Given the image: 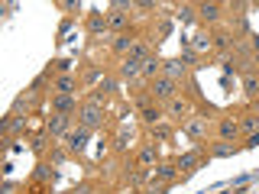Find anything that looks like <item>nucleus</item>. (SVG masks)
<instances>
[{
    "label": "nucleus",
    "instance_id": "nucleus-26",
    "mask_svg": "<svg viewBox=\"0 0 259 194\" xmlns=\"http://www.w3.org/2000/svg\"><path fill=\"white\" fill-rule=\"evenodd\" d=\"M233 152H240L237 142H217V146H210V149H207V156L210 159H227V156H233Z\"/></svg>",
    "mask_w": 259,
    "mask_h": 194
},
{
    "label": "nucleus",
    "instance_id": "nucleus-34",
    "mask_svg": "<svg viewBox=\"0 0 259 194\" xmlns=\"http://www.w3.org/2000/svg\"><path fill=\"white\" fill-rule=\"evenodd\" d=\"M178 59H182L185 65H188V68H194V62H198V59H194V52H191V48H185V52L178 55Z\"/></svg>",
    "mask_w": 259,
    "mask_h": 194
},
{
    "label": "nucleus",
    "instance_id": "nucleus-21",
    "mask_svg": "<svg viewBox=\"0 0 259 194\" xmlns=\"http://www.w3.org/2000/svg\"><path fill=\"white\" fill-rule=\"evenodd\" d=\"M107 23H110V29L117 32V36H120V32H130V16L120 13V10H110L107 13Z\"/></svg>",
    "mask_w": 259,
    "mask_h": 194
},
{
    "label": "nucleus",
    "instance_id": "nucleus-6",
    "mask_svg": "<svg viewBox=\"0 0 259 194\" xmlns=\"http://www.w3.org/2000/svg\"><path fill=\"white\" fill-rule=\"evenodd\" d=\"M162 75H165V78H172V81H178V84H182V81H188L191 68H188V65H185L182 59H168V62H162Z\"/></svg>",
    "mask_w": 259,
    "mask_h": 194
},
{
    "label": "nucleus",
    "instance_id": "nucleus-38",
    "mask_svg": "<svg viewBox=\"0 0 259 194\" xmlns=\"http://www.w3.org/2000/svg\"><path fill=\"white\" fill-rule=\"evenodd\" d=\"M246 146H259V133H253V136H246Z\"/></svg>",
    "mask_w": 259,
    "mask_h": 194
},
{
    "label": "nucleus",
    "instance_id": "nucleus-7",
    "mask_svg": "<svg viewBox=\"0 0 259 194\" xmlns=\"http://www.w3.org/2000/svg\"><path fill=\"white\" fill-rule=\"evenodd\" d=\"M191 101H185V97H175V101H168L165 104V113L168 117H175V120H182V123H188L191 120Z\"/></svg>",
    "mask_w": 259,
    "mask_h": 194
},
{
    "label": "nucleus",
    "instance_id": "nucleus-31",
    "mask_svg": "<svg viewBox=\"0 0 259 194\" xmlns=\"http://www.w3.org/2000/svg\"><path fill=\"white\" fill-rule=\"evenodd\" d=\"M178 20H182V23H194V20H198V16H194V7H188V4L178 7Z\"/></svg>",
    "mask_w": 259,
    "mask_h": 194
},
{
    "label": "nucleus",
    "instance_id": "nucleus-37",
    "mask_svg": "<svg viewBox=\"0 0 259 194\" xmlns=\"http://www.w3.org/2000/svg\"><path fill=\"white\" fill-rule=\"evenodd\" d=\"M88 191H91V184H78V188L71 191V194H88Z\"/></svg>",
    "mask_w": 259,
    "mask_h": 194
},
{
    "label": "nucleus",
    "instance_id": "nucleus-10",
    "mask_svg": "<svg viewBox=\"0 0 259 194\" xmlns=\"http://www.w3.org/2000/svg\"><path fill=\"white\" fill-rule=\"evenodd\" d=\"M136 162H140V168H156L159 165V146L156 142L143 146V149L136 152Z\"/></svg>",
    "mask_w": 259,
    "mask_h": 194
},
{
    "label": "nucleus",
    "instance_id": "nucleus-20",
    "mask_svg": "<svg viewBox=\"0 0 259 194\" xmlns=\"http://www.w3.org/2000/svg\"><path fill=\"white\" fill-rule=\"evenodd\" d=\"M136 45V36L133 32H120V36H113V52L117 55H130V48Z\"/></svg>",
    "mask_w": 259,
    "mask_h": 194
},
{
    "label": "nucleus",
    "instance_id": "nucleus-32",
    "mask_svg": "<svg viewBox=\"0 0 259 194\" xmlns=\"http://www.w3.org/2000/svg\"><path fill=\"white\" fill-rule=\"evenodd\" d=\"M126 181H130V184H143V181H146V172H143V168H136V172H126Z\"/></svg>",
    "mask_w": 259,
    "mask_h": 194
},
{
    "label": "nucleus",
    "instance_id": "nucleus-4",
    "mask_svg": "<svg viewBox=\"0 0 259 194\" xmlns=\"http://www.w3.org/2000/svg\"><path fill=\"white\" fill-rule=\"evenodd\" d=\"M88 142H91V129H84V126L71 129V133L65 136V149H68L71 156H81V152L88 149Z\"/></svg>",
    "mask_w": 259,
    "mask_h": 194
},
{
    "label": "nucleus",
    "instance_id": "nucleus-9",
    "mask_svg": "<svg viewBox=\"0 0 259 194\" xmlns=\"http://www.w3.org/2000/svg\"><path fill=\"white\" fill-rule=\"evenodd\" d=\"M32 104H36V91H29V94H20V97L13 101L10 113H13V117H20V120H26V117H29V110H32Z\"/></svg>",
    "mask_w": 259,
    "mask_h": 194
},
{
    "label": "nucleus",
    "instance_id": "nucleus-16",
    "mask_svg": "<svg viewBox=\"0 0 259 194\" xmlns=\"http://www.w3.org/2000/svg\"><path fill=\"white\" fill-rule=\"evenodd\" d=\"M133 146H136V133L123 126L117 133V139H113V149H117V152H133Z\"/></svg>",
    "mask_w": 259,
    "mask_h": 194
},
{
    "label": "nucleus",
    "instance_id": "nucleus-2",
    "mask_svg": "<svg viewBox=\"0 0 259 194\" xmlns=\"http://www.w3.org/2000/svg\"><path fill=\"white\" fill-rule=\"evenodd\" d=\"M104 107H97V104H81V110H78V126H84V129H101L104 126Z\"/></svg>",
    "mask_w": 259,
    "mask_h": 194
},
{
    "label": "nucleus",
    "instance_id": "nucleus-36",
    "mask_svg": "<svg viewBox=\"0 0 259 194\" xmlns=\"http://www.w3.org/2000/svg\"><path fill=\"white\" fill-rule=\"evenodd\" d=\"M249 45H253V55H256V52H259V36H256V32L249 36Z\"/></svg>",
    "mask_w": 259,
    "mask_h": 194
},
{
    "label": "nucleus",
    "instance_id": "nucleus-35",
    "mask_svg": "<svg viewBox=\"0 0 259 194\" xmlns=\"http://www.w3.org/2000/svg\"><path fill=\"white\" fill-rule=\"evenodd\" d=\"M32 149L42 152V149H46V136H36V139H32Z\"/></svg>",
    "mask_w": 259,
    "mask_h": 194
},
{
    "label": "nucleus",
    "instance_id": "nucleus-22",
    "mask_svg": "<svg viewBox=\"0 0 259 194\" xmlns=\"http://www.w3.org/2000/svg\"><path fill=\"white\" fill-rule=\"evenodd\" d=\"M240 133H246V136L259 133V113H256V110H246V113L240 117Z\"/></svg>",
    "mask_w": 259,
    "mask_h": 194
},
{
    "label": "nucleus",
    "instance_id": "nucleus-18",
    "mask_svg": "<svg viewBox=\"0 0 259 194\" xmlns=\"http://www.w3.org/2000/svg\"><path fill=\"white\" fill-rule=\"evenodd\" d=\"M52 94H78V81L71 75H59L52 81Z\"/></svg>",
    "mask_w": 259,
    "mask_h": 194
},
{
    "label": "nucleus",
    "instance_id": "nucleus-23",
    "mask_svg": "<svg viewBox=\"0 0 259 194\" xmlns=\"http://www.w3.org/2000/svg\"><path fill=\"white\" fill-rule=\"evenodd\" d=\"M240 81L246 97H259V71H246V75H240Z\"/></svg>",
    "mask_w": 259,
    "mask_h": 194
},
{
    "label": "nucleus",
    "instance_id": "nucleus-28",
    "mask_svg": "<svg viewBox=\"0 0 259 194\" xmlns=\"http://www.w3.org/2000/svg\"><path fill=\"white\" fill-rule=\"evenodd\" d=\"M130 59H136V62H146V59H149V45H146V39H136V45L130 48Z\"/></svg>",
    "mask_w": 259,
    "mask_h": 194
},
{
    "label": "nucleus",
    "instance_id": "nucleus-15",
    "mask_svg": "<svg viewBox=\"0 0 259 194\" xmlns=\"http://www.w3.org/2000/svg\"><path fill=\"white\" fill-rule=\"evenodd\" d=\"M185 133H188L194 142H204V139H207V123H204L201 117H191L188 123H185Z\"/></svg>",
    "mask_w": 259,
    "mask_h": 194
},
{
    "label": "nucleus",
    "instance_id": "nucleus-27",
    "mask_svg": "<svg viewBox=\"0 0 259 194\" xmlns=\"http://www.w3.org/2000/svg\"><path fill=\"white\" fill-rule=\"evenodd\" d=\"M149 136H152V142H165L168 136H172V126H165V123H156V126H149Z\"/></svg>",
    "mask_w": 259,
    "mask_h": 194
},
{
    "label": "nucleus",
    "instance_id": "nucleus-1",
    "mask_svg": "<svg viewBox=\"0 0 259 194\" xmlns=\"http://www.w3.org/2000/svg\"><path fill=\"white\" fill-rule=\"evenodd\" d=\"M149 94H152V101H156V104H168V101H175V97H178V81L159 75L156 81H149Z\"/></svg>",
    "mask_w": 259,
    "mask_h": 194
},
{
    "label": "nucleus",
    "instance_id": "nucleus-14",
    "mask_svg": "<svg viewBox=\"0 0 259 194\" xmlns=\"http://www.w3.org/2000/svg\"><path fill=\"white\" fill-rule=\"evenodd\" d=\"M221 10H224L221 4H198V7H194V13H198L201 23H217V20H221Z\"/></svg>",
    "mask_w": 259,
    "mask_h": 194
},
{
    "label": "nucleus",
    "instance_id": "nucleus-24",
    "mask_svg": "<svg viewBox=\"0 0 259 194\" xmlns=\"http://www.w3.org/2000/svg\"><path fill=\"white\" fill-rule=\"evenodd\" d=\"M178 178V168L175 165H156V175H152V181H159V184H172Z\"/></svg>",
    "mask_w": 259,
    "mask_h": 194
},
{
    "label": "nucleus",
    "instance_id": "nucleus-17",
    "mask_svg": "<svg viewBox=\"0 0 259 194\" xmlns=\"http://www.w3.org/2000/svg\"><path fill=\"white\" fill-rule=\"evenodd\" d=\"M159 75H162V59L159 55H149V59L143 62V81L149 84V81H156Z\"/></svg>",
    "mask_w": 259,
    "mask_h": 194
},
{
    "label": "nucleus",
    "instance_id": "nucleus-12",
    "mask_svg": "<svg viewBox=\"0 0 259 194\" xmlns=\"http://www.w3.org/2000/svg\"><path fill=\"white\" fill-rule=\"evenodd\" d=\"M120 78L123 81H136V78H143V62H136V59H126L120 62Z\"/></svg>",
    "mask_w": 259,
    "mask_h": 194
},
{
    "label": "nucleus",
    "instance_id": "nucleus-3",
    "mask_svg": "<svg viewBox=\"0 0 259 194\" xmlns=\"http://www.w3.org/2000/svg\"><path fill=\"white\" fill-rule=\"evenodd\" d=\"M71 129H75V126H71L68 113H52V117L46 120V136H52V139H65Z\"/></svg>",
    "mask_w": 259,
    "mask_h": 194
},
{
    "label": "nucleus",
    "instance_id": "nucleus-39",
    "mask_svg": "<svg viewBox=\"0 0 259 194\" xmlns=\"http://www.w3.org/2000/svg\"><path fill=\"white\" fill-rule=\"evenodd\" d=\"M253 68H256V71H259V52H256V55H253Z\"/></svg>",
    "mask_w": 259,
    "mask_h": 194
},
{
    "label": "nucleus",
    "instance_id": "nucleus-25",
    "mask_svg": "<svg viewBox=\"0 0 259 194\" xmlns=\"http://www.w3.org/2000/svg\"><path fill=\"white\" fill-rule=\"evenodd\" d=\"M210 39H214L217 52H227V55H230L233 45H237V36H230V32H217V36H210Z\"/></svg>",
    "mask_w": 259,
    "mask_h": 194
},
{
    "label": "nucleus",
    "instance_id": "nucleus-19",
    "mask_svg": "<svg viewBox=\"0 0 259 194\" xmlns=\"http://www.w3.org/2000/svg\"><path fill=\"white\" fill-rule=\"evenodd\" d=\"M162 117H165V110L159 107V104H149V107H143L140 110V120L146 126H156V123H162Z\"/></svg>",
    "mask_w": 259,
    "mask_h": 194
},
{
    "label": "nucleus",
    "instance_id": "nucleus-33",
    "mask_svg": "<svg viewBox=\"0 0 259 194\" xmlns=\"http://www.w3.org/2000/svg\"><path fill=\"white\" fill-rule=\"evenodd\" d=\"M97 91H104V94H113V91H117V81H113V78H104Z\"/></svg>",
    "mask_w": 259,
    "mask_h": 194
},
{
    "label": "nucleus",
    "instance_id": "nucleus-5",
    "mask_svg": "<svg viewBox=\"0 0 259 194\" xmlns=\"http://www.w3.org/2000/svg\"><path fill=\"white\" fill-rule=\"evenodd\" d=\"M81 104L75 94H52V113H68V117H78Z\"/></svg>",
    "mask_w": 259,
    "mask_h": 194
},
{
    "label": "nucleus",
    "instance_id": "nucleus-8",
    "mask_svg": "<svg viewBox=\"0 0 259 194\" xmlns=\"http://www.w3.org/2000/svg\"><path fill=\"white\" fill-rule=\"evenodd\" d=\"M217 136H221V142H237V136H240V120H233V117L217 120Z\"/></svg>",
    "mask_w": 259,
    "mask_h": 194
},
{
    "label": "nucleus",
    "instance_id": "nucleus-11",
    "mask_svg": "<svg viewBox=\"0 0 259 194\" xmlns=\"http://www.w3.org/2000/svg\"><path fill=\"white\" fill-rule=\"evenodd\" d=\"M201 156H204V149L198 146V149H191V152H185V156H178L175 168H178V172H182V168H185V172H194V168L201 165Z\"/></svg>",
    "mask_w": 259,
    "mask_h": 194
},
{
    "label": "nucleus",
    "instance_id": "nucleus-30",
    "mask_svg": "<svg viewBox=\"0 0 259 194\" xmlns=\"http://www.w3.org/2000/svg\"><path fill=\"white\" fill-rule=\"evenodd\" d=\"M68 156H71V152H68V149H59V146H55V149H52V152H49V162H52V165H62V162H65V159H68Z\"/></svg>",
    "mask_w": 259,
    "mask_h": 194
},
{
    "label": "nucleus",
    "instance_id": "nucleus-29",
    "mask_svg": "<svg viewBox=\"0 0 259 194\" xmlns=\"http://www.w3.org/2000/svg\"><path fill=\"white\" fill-rule=\"evenodd\" d=\"M32 178H36V181H52V178H55V168H52V162H42V165L36 168V175H32Z\"/></svg>",
    "mask_w": 259,
    "mask_h": 194
},
{
    "label": "nucleus",
    "instance_id": "nucleus-13",
    "mask_svg": "<svg viewBox=\"0 0 259 194\" xmlns=\"http://www.w3.org/2000/svg\"><path fill=\"white\" fill-rule=\"evenodd\" d=\"M88 32H91V36H107V32H110L107 13H91V16H88Z\"/></svg>",
    "mask_w": 259,
    "mask_h": 194
}]
</instances>
